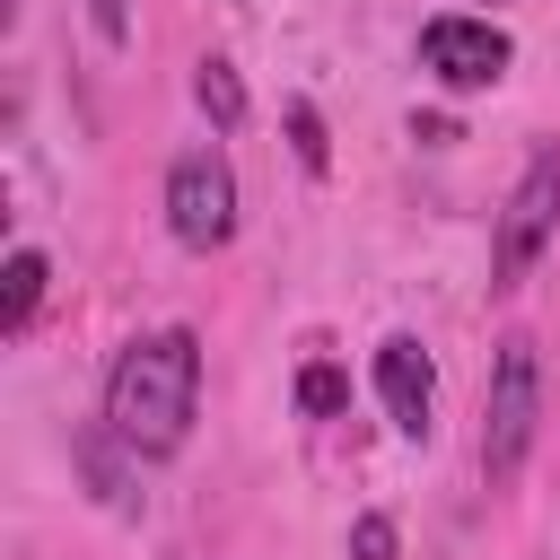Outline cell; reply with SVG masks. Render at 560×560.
<instances>
[{
	"label": "cell",
	"instance_id": "obj_8",
	"mask_svg": "<svg viewBox=\"0 0 560 560\" xmlns=\"http://www.w3.org/2000/svg\"><path fill=\"white\" fill-rule=\"evenodd\" d=\"M192 96H201V114H210L219 131L245 122V79H236V61H201V70H192Z\"/></svg>",
	"mask_w": 560,
	"mask_h": 560
},
{
	"label": "cell",
	"instance_id": "obj_5",
	"mask_svg": "<svg viewBox=\"0 0 560 560\" xmlns=\"http://www.w3.org/2000/svg\"><path fill=\"white\" fill-rule=\"evenodd\" d=\"M508 61H516V44L490 18H429L420 26V70L438 88H490V79H508Z\"/></svg>",
	"mask_w": 560,
	"mask_h": 560
},
{
	"label": "cell",
	"instance_id": "obj_7",
	"mask_svg": "<svg viewBox=\"0 0 560 560\" xmlns=\"http://www.w3.org/2000/svg\"><path fill=\"white\" fill-rule=\"evenodd\" d=\"M44 280H52V262H44L35 245H18V254H9V271H0V324H9V332H26V324H35Z\"/></svg>",
	"mask_w": 560,
	"mask_h": 560
},
{
	"label": "cell",
	"instance_id": "obj_13",
	"mask_svg": "<svg viewBox=\"0 0 560 560\" xmlns=\"http://www.w3.org/2000/svg\"><path fill=\"white\" fill-rule=\"evenodd\" d=\"M88 26L105 44H131V0H88Z\"/></svg>",
	"mask_w": 560,
	"mask_h": 560
},
{
	"label": "cell",
	"instance_id": "obj_1",
	"mask_svg": "<svg viewBox=\"0 0 560 560\" xmlns=\"http://www.w3.org/2000/svg\"><path fill=\"white\" fill-rule=\"evenodd\" d=\"M192 411H201V341L184 324L131 341L114 359V376H105V429L131 455H184Z\"/></svg>",
	"mask_w": 560,
	"mask_h": 560
},
{
	"label": "cell",
	"instance_id": "obj_9",
	"mask_svg": "<svg viewBox=\"0 0 560 560\" xmlns=\"http://www.w3.org/2000/svg\"><path fill=\"white\" fill-rule=\"evenodd\" d=\"M70 455L88 464V490L122 508V464H114V446H105V429H79V438H70Z\"/></svg>",
	"mask_w": 560,
	"mask_h": 560
},
{
	"label": "cell",
	"instance_id": "obj_11",
	"mask_svg": "<svg viewBox=\"0 0 560 560\" xmlns=\"http://www.w3.org/2000/svg\"><path fill=\"white\" fill-rule=\"evenodd\" d=\"M298 402L324 420V411H341V402H350V376H341V368H306V376H298Z\"/></svg>",
	"mask_w": 560,
	"mask_h": 560
},
{
	"label": "cell",
	"instance_id": "obj_3",
	"mask_svg": "<svg viewBox=\"0 0 560 560\" xmlns=\"http://www.w3.org/2000/svg\"><path fill=\"white\" fill-rule=\"evenodd\" d=\"M551 228H560V149L542 140L534 158H525V175H516V192H508V210H499V245H490V280L499 289H516L534 262H542V245H551Z\"/></svg>",
	"mask_w": 560,
	"mask_h": 560
},
{
	"label": "cell",
	"instance_id": "obj_12",
	"mask_svg": "<svg viewBox=\"0 0 560 560\" xmlns=\"http://www.w3.org/2000/svg\"><path fill=\"white\" fill-rule=\"evenodd\" d=\"M350 560H394V516H359L350 525Z\"/></svg>",
	"mask_w": 560,
	"mask_h": 560
},
{
	"label": "cell",
	"instance_id": "obj_2",
	"mask_svg": "<svg viewBox=\"0 0 560 560\" xmlns=\"http://www.w3.org/2000/svg\"><path fill=\"white\" fill-rule=\"evenodd\" d=\"M534 420H542V368H534V341L508 332L499 359H490V411H481V472L508 481L534 446Z\"/></svg>",
	"mask_w": 560,
	"mask_h": 560
},
{
	"label": "cell",
	"instance_id": "obj_4",
	"mask_svg": "<svg viewBox=\"0 0 560 560\" xmlns=\"http://www.w3.org/2000/svg\"><path fill=\"white\" fill-rule=\"evenodd\" d=\"M166 228H175V245H192V254H210V245L236 236V175H228L219 149H184V158L166 166Z\"/></svg>",
	"mask_w": 560,
	"mask_h": 560
},
{
	"label": "cell",
	"instance_id": "obj_6",
	"mask_svg": "<svg viewBox=\"0 0 560 560\" xmlns=\"http://www.w3.org/2000/svg\"><path fill=\"white\" fill-rule=\"evenodd\" d=\"M376 394H385V420H394L402 438H429V402H438V368H429V350H420L411 332H394V341H376Z\"/></svg>",
	"mask_w": 560,
	"mask_h": 560
},
{
	"label": "cell",
	"instance_id": "obj_10",
	"mask_svg": "<svg viewBox=\"0 0 560 560\" xmlns=\"http://www.w3.org/2000/svg\"><path fill=\"white\" fill-rule=\"evenodd\" d=\"M289 149H298V166H306V175H324V166H332V140H324V114H315V105H289Z\"/></svg>",
	"mask_w": 560,
	"mask_h": 560
}]
</instances>
